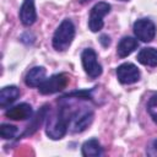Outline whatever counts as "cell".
<instances>
[{"mask_svg": "<svg viewBox=\"0 0 157 157\" xmlns=\"http://www.w3.org/2000/svg\"><path fill=\"white\" fill-rule=\"evenodd\" d=\"M75 37V26L71 20L65 18L53 34V47L58 52L66 50Z\"/></svg>", "mask_w": 157, "mask_h": 157, "instance_id": "cell-1", "label": "cell"}, {"mask_svg": "<svg viewBox=\"0 0 157 157\" xmlns=\"http://www.w3.org/2000/svg\"><path fill=\"white\" fill-rule=\"evenodd\" d=\"M69 118L70 115L66 114L65 108H61L55 115L48 118L45 128L47 135L53 140L61 139L69 129Z\"/></svg>", "mask_w": 157, "mask_h": 157, "instance_id": "cell-2", "label": "cell"}, {"mask_svg": "<svg viewBox=\"0 0 157 157\" xmlns=\"http://www.w3.org/2000/svg\"><path fill=\"white\" fill-rule=\"evenodd\" d=\"M69 76L64 72L61 74H55L53 76H50L49 78L44 80L40 86H39V92L42 94H53L56 92L63 91L64 88H66L67 83H69Z\"/></svg>", "mask_w": 157, "mask_h": 157, "instance_id": "cell-3", "label": "cell"}, {"mask_svg": "<svg viewBox=\"0 0 157 157\" xmlns=\"http://www.w3.org/2000/svg\"><path fill=\"white\" fill-rule=\"evenodd\" d=\"M81 61L85 72L91 77V78H97L98 76L102 75V66L97 60V54L93 49L87 48L82 52L81 54Z\"/></svg>", "mask_w": 157, "mask_h": 157, "instance_id": "cell-4", "label": "cell"}, {"mask_svg": "<svg viewBox=\"0 0 157 157\" xmlns=\"http://www.w3.org/2000/svg\"><path fill=\"white\" fill-rule=\"evenodd\" d=\"M93 120V112L91 109H81L71 114L69 118V129L71 132L83 131Z\"/></svg>", "mask_w": 157, "mask_h": 157, "instance_id": "cell-5", "label": "cell"}, {"mask_svg": "<svg viewBox=\"0 0 157 157\" xmlns=\"http://www.w3.org/2000/svg\"><path fill=\"white\" fill-rule=\"evenodd\" d=\"M110 5L104 1L97 2L90 12V20H88V27L92 32H98L103 27V17L109 13Z\"/></svg>", "mask_w": 157, "mask_h": 157, "instance_id": "cell-6", "label": "cell"}, {"mask_svg": "<svg viewBox=\"0 0 157 157\" xmlns=\"http://www.w3.org/2000/svg\"><path fill=\"white\" fill-rule=\"evenodd\" d=\"M134 33L141 42H151L156 36V26L148 18H140L134 23Z\"/></svg>", "mask_w": 157, "mask_h": 157, "instance_id": "cell-7", "label": "cell"}, {"mask_svg": "<svg viewBox=\"0 0 157 157\" xmlns=\"http://www.w3.org/2000/svg\"><path fill=\"white\" fill-rule=\"evenodd\" d=\"M117 77L123 85H131L140 80V70L131 63H124L117 69Z\"/></svg>", "mask_w": 157, "mask_h": 157, "instance_id": "cell-8", "label": "cell"}, {"mask_svg": "<svg viewBox=\"0 0 157 157\" xmlns=\"http://www.w3.org/2000/svg\"><path fill=\"white\" fill-rule=\"evenodd\" d=\"M32 113H33L32 107L28 103H20V104L7 109L5 112V115L12 120H26V119L31 118Z\"/></svg>", "mask_w": 157, "mask_h": 157, "instance_id": "cell-9", "label": "cell"}, {"mask_svg": "<svg viewBox=\"0 0 157 157\" xmlns=\"http://www.w3.org/2000/svg\"><path fill=\"white\" fill-rule=\"evenodd\" d=\"M20 20L25 26H31L37 20L34 0H25L20 9Z\"/></svg>", "mask_w": 157, "mask_h": 157, "instance_id": "cell-10", "label": "cell"}, {"mask_svg": "<svg viewBox=\"0 0 157 157\" xmlns=\"http://www.w3.org/2000/svg\"><path fill=\"white\" fill-rule=\"evenodd\" d=\"M44 80H45V69L43 66H34L27 72L25 77V83L29 87H39Z\"/></svg>", "mask_w": 157, "mask_h": 157, "instance_id": "cell-11", "label": "cell"}, {"mask_svg": "<svg viewBox=\"0 0 157 157\" xmlns=\"http://www.w3.org/2000/svg\"><path fill=\"white\" fill-rule=\"evenodd\" d=\"M20 96V90L16 86H6L0 91V107L6 108L11 103H13Z\"/></svg>", "mask_w": 157, "mask_h": 157, "instance_id": "cell-12", "label": "cell"}, {"mask_svg": "<svg viewBox=\"0 0 157 157\" xmlns=\"http://www.w3.org/2000/svg\"><path fill=\"white\" fill-rule=\"evenodd\" d=\"M137 61L146 66H157V49L152 47L142 48L137 54Z\"/></svg>", "mask_w": 157, "mask_h": 157, "instance_id": "cell-13", "label": "cell"}, {"mask_svg": "<svg viewBox=\"0 0 157 157\" xmlns=\"http://www.w3.org/2000/svg\"><path fill=\"white\" fill-rule=\"evenodd\" d=\"M136 48H137V39H135L132 37H124L118 43L117 52L120 58H125V56L130 55Z\"/></svg>", "mask_w": 157, "mask_h": 157, "instance_id": "cell-14", "label": "cell"}, {"mask_svg": "<svg viewBox=\"0 0 157 157\" xmlns=\"http://www.w3.org/2000/svg\"><path fill=\"white\" fill-rule=\"evenodd\" d=\"M103 153L101 144L97 139H90L82 145V156L85 157H98Z\"/></svg>", "mask_w": 157, "mask_h": 157, "instance_id": "cell-15", "label": "cell"}, {"mask_svg": "<svg viewBox=\"0 0 157 157\" xmlns=\"http://www.w3.org/2000/svg\"><path fill=\"white\" fill-rule=\"evenodd\" d=\"M47 112H48V107L47 105H44L38 113H37V115L34 117V119H33V123L31 124V125H28L27 128V130H26V132H25V135H28V134H32V132H34L38 128H39V125L42 124V121H43V119L44 118H47Z\"/></svg>", "mask_w": 157, "mask_h": 157, "instance_id": "cell-16", "label": "cell"}, {"mask_svg": "<svg viewBox=\"0 0 157 157\" xmlns=\"http://www.w3.org/2000/svg\"><path fill=\"white\" fill-rule=\"evenodd\" d=\"M17 134V128L10 124H2L0 126V135L2 139L7 140V139H12L15 137V135Z\"/></svg>", "mask_w": 157, "mask_h": 157, "instance_id": "cell-17", "label": "cell"}, {"mask_svg": "<svg viewBox=\"0 0 157 157\" xmlns=\"http://www.w3.org/2000/svg\"><path fill=\"white\" fill-rule=\"evenodd\" d=\"M147 112L150 114V117L152 118V120L155 123H157V93L151 96V98L147 102Z\"/></svg>", "mask_w": 157, "mask_h": 157, "instance_id": "cell-18", "label": "cell"}, {"mask_svg": "<svg viewBox=\"0 0 157 157\" xmlns=\"http://www.w3.org/2000/svg\"><path fill=\"white\" fill-rule=\"evenodd\" d=\"M101 42H102V44H103L104 47H108V45H109V43H110L109 37H108V36H104V34L101 37Z\"/></svg>", "mask_w": 157, "mask_h": 157, "instance_id": "cell-19", "label": "cell"}, {"mask_svg": "<svg viewBox=\"0 0 157 157\" xmlns=\"http://www.w3.org/2000/svg\"><path fill=\"white\" fill-rule=\"evenodd\" d=\"M87 1H91V0H81V2H82V4H85V2H87Z\"/></svg>", "mask_w": 157, "mask_h": 157, "instance_id": "cell-20", "label": "cell"}]
</instances>
